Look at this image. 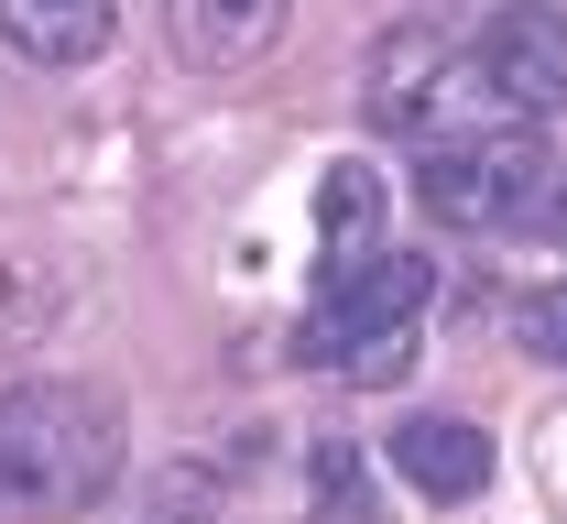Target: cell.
I'll return each mask as SVG.
<instances>
[{"mask_svg":"<svg viewBox=\"0 0 567 524\" xmlns=\"http://www.w3.org/2000/svg\"><path fill=\"white\" fill-rule=\"evenodd\" d=\"M425 296H436V263H415V251H360L350 274H328L317 317L295 328V361L339 372L360 339H382V328H415V317H425Z\"/></svg>","mask_w":567,"mask_h":524,"instance_id":"obj_3","label":"cell"},{"mask_svg":"<svg viewBox=\"0 0 567 524\" xmlns=\"http://www.w3.org/2000/svg\"><path fill=\"white\" fill-rule=\"evenodd\" d=\"M339 372H350V382H404V372H415V328H382V339H360Z\"/></svg>","mask_w":567,"mask_h":524,"instance_id":"obj_12","label":"cell"},{"mask_svg":"<svg viewBox=\"0 0 567 524\" xmlns=\"http://www.w3.org/2000/svg\"><path fill=\"white\" fill-rule=\"evenodd\" d=\"M317 524H371V481H360V459L339 438L317 449Z\"/></svg>","mask_w":567,"mask_h":524,"instance_id":"obj_10","label":"cell"},{"mask_svg":"<svg viewBox=\"0 0 567 524\" xmlns=\"http://www.w3.org/2000/svg\"><path fill=\"white\" fill-rule=\"evenodd\" d=\"M513 339H524L535 361H567V285H535V296L513 306Z\"/></svg>","mask_w":567,"mask_h":524,"instance_id":"obj_11","label":"cell"},{"mask_svg":"<svg viewBox=\"0 0 567 524\" xmlns=\"http://www.w3.org/2000/svg\"><path fill=\"white\" fill-rule=\"evenodd\" d=\"M557 164L535 153V132H481V143H425L415 197H425L436 229H502V219H524V197Z\"/></svg>","mask_w":567,"mask_h":524,"instance_id":"obj_2","label":"cell"},{"mask_svg":"<svg viewBox=\"0 0 567 524\" xmlns=\"http://www.w3.org/2000/svg\"><path fill=\"white\" fill-rule=\"evenodd\" d=\"M121 481V404L87 382L0 393V514H87Z\"/></svg>","mask_w":567,"mask_h":524,"instance_id":"obj_1","label":"cell"},{"mask_svg":"<svg viewBox=\"0 0 567 524\" xmlns=\"http://www.w3.org/2000/svg\"><path fill=\"white\" fill-rule=\"evenodd\" d=\"M110 33H121L110 0H0V44L33 66H87V55H110Z\"/></svg>","mask_w":567,"mask_h":524,"instance_id":"obj_7","label":"cell"},{"mask_svg":"<svg viewBox=\"0 0 567 524\" xmlns=\"http://www.w3.org/2000/svg\"><path fill=\"white\" fill-rule=\"evenodd\" d=\"M382 229V175L371 164H328L317 175V240H328V274H350Z\"/></svg>","mask_w":567,"mask_h":524,"instance_id":"obj_9","label":"cell"},{"mask_svg":"<svg viewBox=\"0 0 567 524\" xmlns=\"http://www.w3.org/2000/svg\"><path fill=\"white\" fill-rule=\"evenodd\" d=\"M481 88H492L502 110H557L567 99V11H546V0H513V11H492L481 22Z\"/></svg>","mask_w":567,"mask_h":524,"instance_id":"obj_4","label":"cell"},{"mask_svg":"<svg viewBox=\"0 0 567 524\" xmlns=\"http://www.w3.org/2000/svg\"><path fill=\"white\" fill-rule=\"evenodd\" d=\"M284 22H295V0H164V44L186 66H208V76L262 66L284 44Z\"/></svg>","mask_w":567,"mask_h":524,"instance_id":"obj_5","label":"cell"},{"mask_svg":"<svg viewBox=\"0 0 567 524\" xmlns=\"http://www.w3.org/2000/svg\"><path fill=\"white\" fill-rule=\"evenodd\" d=\"M524 229H535V240H567V175H557V186H535V197H524Z\"/></svg>","mask_w":567,"mask_h":524,"instance_id":"obj_13","label":"cell"},{"mask_svg":"<svg viewBox=\"0 0 567 524\" xmlns=\"http://www.w3.org/2000/svg\"><path fill=\"white\" fill-rule=\"evenodd\" d=\"M393 470L436 492V503H470V492H492V438L470 427V415H415L404 438H393Z\"/></svg>","mask_w":567,"mask_h":524,"instance_id":"obj_6","label":"cell"},{"mask_svg":"<svg viewBox=\"0 0 567 524\" xmlns=\"http://www.w3.org/2000/svg\"><path fill=\"white\" fill-rule=\"evenodd\" d=\"M436 66H447V33H436V22H404V33L371 55V121H382V132H415Z\"/></svg>","mask_w":567,"mask_h":524,"instance_id":"obj_8","label":"cell"}]
</instances>
